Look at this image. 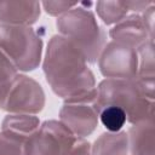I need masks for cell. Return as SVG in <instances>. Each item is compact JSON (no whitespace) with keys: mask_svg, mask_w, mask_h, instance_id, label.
Instances as JSON below:
<instances>
[{"mask_svg":"<svg viewBox=\"0 0 155 155\" xmlns=\"http://www.w3.org/2000/svg\"><path fill=\"white\" fill-rule=\"evenodd\" d=\"M41 65L52 92L63 99L84 94L96 87L94 74L82 52L58 34L48 40Z\"/></svg>","mask_w":155,"mask_h":155,"instance_id":"6da1fadb","label":"cell"},{"mask_svg":"<svg viewBox=\"0 0 155 155\" xmlns=\"http://www.w3.org/2000/svg\"><path fill=\"white\" fill-rule=\"evenodd\" d=\"M93 2H79L74 8L57 18L58 35L71 41L85 56L88 64L97 63L98 56L107 44L108 33L102 27L90 6Z\"/></svg>","mask_w":155,"mask_h":155,"instance_id":"7a4b0ae2","label":"cell"},{"mask_svg":"<svg viewBox=\"0 0 155 155\" xmlns=\"http://www.w3.org/2000/svg\"><path fill=\"white\" fill-rule=\"evenodd\" d=\"M96 88L99 110L107 105L117 107L131 125L154 117V102L140 93L134 79H103Z\"/></svg>","mask_w":155,"mask_h":155,"instance_id":"3957f363","label":"cell"},{"mask_svg":"<svg viewBox=\"0 0 155 155\" xmlns=\"http://www.w3.org/2000/svg\"><path fill=\"white\" fill-rule=\"evenodd\" d=\"M0 51L18 73L33 71L42 62V38L33 27L0 23Z\"/></svg>","mask_w":155,"mask_h":155,"instance_id":"277c9868","label":"cell"},{"mask_svg":"<svg viewBox=\"0 0 155 155\" xmlns=\"http://www.w3.org/2000/svg\"><path fill=\"white\" fill-rule=\"evenodd\" d=\"M58 120L78 138H86L92 134L99 124L97 88L94 87L84 94L64 99L59 109Z\"/></svg>","mask_w":155,"mask_h":155,"instance_id":"5b68a950","label":"cell"},{"mask_svg":"<svg viewBox=\"0 0 155 155\" xmlns=\"http://www.w3.org/2000/svg\"><path fill=\"white\" fill-rule=\"evenodd\" d=\"M76 139L59 120H45L24 142L23 155H68Z\"/></svg>","mask_w":155,"mask_h":155,"instance_id":"8992f818","label":"cell"},{"mask_svg":"<svg viewBox=\"0 0 155 155\" xmlns=\"http://www.w3.org/2000/svg\"><path fill=\"white\" fill-rule=\"evenodd\" d=\"M46 96L42 86L31 76L18 73L0 103V109L7 114L38 115L42 111Z\"/></svg>","mask_w":155,"mask_h":155,"instance_id":"52a82bcc","label":"cell"},{"mask_svg":"<svg viewBox=\"0 0 155 155\" xmlns=\"http://www.w3.org/2000/svg\"><path fill=\"white\" fill-rule=\"evenodd\" d=\"M99 73L104 79H134L138 73L137 52L134 48L108 41L97 59Z\"/></svg>","mask_w":155,"mask_h":155,"instance_id":"ba28073f","label":"cell"},{"mask_svg":"<svg viewBox=\"0 0 155 155\" xmlns=\"http://www.w3.org/2000/svg\"><path fill=\"white\" fill-rule=\"evenodd\" d=\"M108 35L110 36L111 41L130 46L134 50L144 44L148 39H150L140 15L138 13L127 15L124 19L109 29Z\"/></svg>","mask_w":155,"mask_h":155,"instance_id":"9c48e42d","label":"cell"},{"mask_svg":"<svg viewBox=\"0 0 155 155\" xmlns=\"http://www.w3.org/2000/svg\"><path fill=\"white\" fill-rule=\"evenodd\" d=\"M41 15L39 1H0V23L31 27Z\"/></svg>","mask_w":155,"mask_h":155,"instance_id":"30bf717a","label":"cell"},{"mask_svg":"<svg viewBox=\"0 0 155 155\" xmlns=\"http://www.w3.org/2000/svg\"><path fill=\"white\" fill-rule=\"evenodd\" d=\"M154 125V117L131 125L126 132L131 155H155Z\"/></svg>","mask_w":155,"mask_h":155,"instance_id":"8fae6325","label":"cell"},{"mask_svg":"<svg viewBox=\"0 0 155 155\" xmlns=\"http://www.w3.org/2000/svg\"><path fill=\"white\" fill-rule=\"evenodd\" d=\"M41 121L36 115L7 114L1 121V131L25 142L40 126Z\"/></svg>","mask_w":155,"mask_h":155,"instance_id":"7c38bea8","label":"cell"},{"mask_svg":"<svg viewBox=\"0 0 155 155\" xmlns=\"http://www.w3.org/2000/svg\"><path fill=\"white\" fill-rule=\"evenodd\" d=\"M91 155H128L126 131L102 133L91 144Z\"/></svg>","mask_w":155,"mask_h":155,"instance_id":"4fadbf2b","label":"cell"},{"mask_svg":"<svg viewBox=\"0 0 155 155\" xmlns=\"http://www.w3.org/2000/svg\"><path fill=\"white\" fill-rule=\"evenodd\" d=\"M96 13L99 19L105 25H114L121 19H124L127 15H130V10L127 7L126 1H115V0H101L94 4Z\"/></svg>","mask_w":155,"mask_h":155,"instance_id":"5bb4252c","label":"cell"},{"mask_svg":"<svg viewBox=\"0 0 155 155\" xmlns=\"http://www.w3.org/2000/svg\"><path fill=\"white\" fill-rule=\"evenodd\" d=\"M99 122L107 132H119L122 131L126 125L127 117L122 109L114 105H107L99 110Z\"/></svg>","mask_w":155,"mask_h":155,"instance_id":"9a60e30c","label":"cell"},{"mask_svg":"<svg viewBox=\"0 0 155 155\" xmlns=\"http://www.w3.org/2000/svg\"><path fill=\"white\" fill-rule=\"evenodd\" d=\"M155 46L154 39H148L142 44L137 52V63L138 73L137 75H155Z\"/></svg>","mask_w":155,"mask_h":155,"instance_id":"2e32d148","label":"cell"},{"mask_svg":"<svg viewBox=\"0 0 155 155\" xmlns=\"http://www.w3.org/2000/svg\"><path fill=\"white\" fill-rule=\"evenodd\" d=\"M18 74L15 65L10 62V59L0 51V103L5 98L12 80Z\"/></svg>","mask_w":155,"mask_h":155,"instance_id":"e0dca14e","label":"cell"},{"mask_svg":"<svg viewBox=\"0 0 155 155\" xmlns=\"http://www.w3.org/2000/svg\"><path fill=\"white\" fill-rule=\"evenodd\" d=\"M24 142L0 131V155H23Z\"/></svg>","mask_w":155,"mask_h":155,"instance_id":"ac0fdd59","label":"cell"},{"mask_svg":"<svg viewBox=\"0 0 155 155\" xmlns=\"http://www.w3.org/2000/svg\"><path fill=\"white\" fill-rule=\"evenodd\" d=\"M41 10H44L51 17H61L69 10L74 8L79 2L78 1H41Z\"/></svg>","mask_w":155,"mask_h":155,"instance_id":"d6986e66","label":"cell"},{"mask_svg":"<svg viewBox=\"0 0 155 155\" xmlns=\"http://www.w3.org/2000/svg\"><path fill=\"white\" fill-rule=\"evenodd\" d=\"M136 85L140 93L149 101L155 99V75H137L134 78Z\"/></svg>","mask_w":155,"mask_h":155,"instance_id":"ffe728a7","label":"cell"},{"mask_svg":"<svg viewBox=\"0 0 155 155\" xmlns=\"http://www.w3.org/2000/svg\"><path fill=\"white\" fill-rule=\"evenodd\" d=\"M140 18L144 23V27L149 34V38L150 39H154V33H155V29H154V24H155V6L154 4L150 5L147 10H144L142 13H140Z\"/></svg>","mask_w":155,"mask_h":155,"instance_id":"44dd1931","label":"cell"},{"mask_svg":"<svg viewBox=\"0 0 155 155\" xmlns=\"http://www.w3.org/2000/svg\"><path fill=\"white\" fill-rule=\"evenodd\" d=\"M68 155H91V143L85 138H78Z\"/></svg>","mask_w":155,"mask_h":155,"instance_id":"7402d4cb","label":"cell"},{"mask_svg":"<svg viewBox=\"0 0 155 155\" xmlns=\"http://www.w3.org/2000/svg\"><path fill=\"white\" fill-rule=\"evenodd\" d=\"M127 7L130 10V13H138L140 15L144 10H147L153 2H145V1H126Z\"/></svg>","mask_w":155,"mask_h":155,"instance_id":"603a6c76","label":"cell"}]
</instances>
